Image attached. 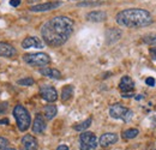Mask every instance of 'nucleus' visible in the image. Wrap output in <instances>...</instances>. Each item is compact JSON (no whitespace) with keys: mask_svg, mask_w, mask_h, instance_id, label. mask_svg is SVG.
Instances as JSON below:
<instances>
[{"mask_svg":"<svg viewBox=\"0 0 156 150\" xmlns=\"http://www.w3.org/2000/svg\"><path fill=\"white\" fill-rule=\"evenodd\" d=\"M75 22L66 16H57L47 20L41 28L43 41L51 47L64 45L73 33Z\"/></svg>","mask_w":156,"mask_h":150,"instance_id":"f257e3e1","label":"nucleus"},{"mask_svg":"<svg viewBox=\"0 0 156 150\" xmlns=\"http://www.w3.org/2000/svg\"><path fill=\"white\" fill-rule=\"evenodd\" d=\"M117 23L126 28H144L153 23V17L144 9H126L117 15Z\"/></svg>","mask_w":156,"mask_h":150,"instance_id":"f03ea898","label":"nucleus"},{"mask_svg":"<svg viewBox=\"0 0 156 150\" xmlns=\"http://www.w3.org/2000/svg\"><path fill=\"white\" fill-rule=\"evenodd\" d=\"M13 116L17 121V126H18L20 131H27L29 129L31 118L25 107H23L22 105H17L13 108Z\"/></svg>","mask_w":156,"mask_h":150,"instance_id":"7ed1b4c3","label":"nucleus"},{"mask_svg":"<svg viewBox=\"0 0 156 150\" xmlns=\"http://www.w3.org/2000/svg\"><path fill=\"white\" fill-rule=\"evenodd\" d=\"M23 60L30 66L43 67L51 62V58L46 53H29L23 56Z\"/></svg>","mask_w":156,"mask_h":150,"instance_id":"20e7f679","label":"nucleus"},{"mask_svg":"<svg viewBox=\"0 0 156 150\" xmlns=\"http://www.w3.org/2000/svg\"><path fill=\"white\" fill-rule=\"evenodd\" d=\"M109 115L113 119H121L125 123H129L132 119L133 113H132V111H130L127 107L117 103V105H113V106L109 107Z\"/></svg>","mask_w":156,"mask_h":150,"instance_id":"39448f33","label":"nucleus"},{"mask_svg":"<svg viewBox=\"0 0 156 150\" xmlns=\"http://www.w3.org/2000/svg\"><path fill=\"white\" fill-rule=\"evenodd\" d=\"M98 138L93 132L84 131L79 136V149L94 150L98 147Z\"/></svg>","mask_w":156,"mask_h":150,"instance_id":"423d86ee","label":"nucleus"},{"mask_svg":"<svg viewBox=\"0 0 156 150\" xmlns=\"http://www.w3.org/2000/svg\"><path fill=\"white\" fill-rule=\"evenodd\" d=\"M59 6H61V1H48V2H43V4H37L30 7V10L33 12H46V11H51V10H55Z\"/></svg>","mask_w":156,"mask_h":150,"instance_id":"0eeeda50","label":"nucleus"},{"mask_svg":"<svg viewBox=\"0 0 156 150\" xmlns=\"http://www.w3.org/2000/svg\"><path fill=\"white\" fill-rule=\"evenodd\" d=\"M40 95L43 100H46L47 102H54L58 98V93L55 90V88L49 87V85H44L40 89Z\"/></svg>","mask_w":156,"mask_h":150,"instance_id":"6e6552de","label":"nucleus"},{"mask_svg":"<svg viewBox=\"0 0 156 150\" xmlns=\"http://www.w3.org/2000/svg\"><path fill=\"white\" fill-rule=\"evenodd\" d=\"M119 88H120V90L122 91V94H125V93H132L133 89H135V82L132 80L131 77L124 76V77L120 79Z\"/></svg>","mask_w":156,"mask_h":150,"instance_id":"1a4fd4ad","label":"nucleus"},{"mask_svg":"<svg viewBox=\"0 0 156 150\" xmlns=\"http://www.w3.org/2000/svg\"><path fill=\"white\" fill-rule=\"evenodd\" d=\"M118 142V134L117 133H105L100 137L98 139V143L101 147L106 148V147H109V145H113Z\"/></svg>","mask_w":156,"mask_h":150,"instance_id":"9d476101","label":"nucleus"},{"mask_svg":"<svg viewBox=\"0 0 156 150\" xmlns=\"http://www.w3.org/2000/svg\"><path fill=\"white\" fill-rule=\"evenodd\" d=\"M22 47L28 49V48H42L43 47V43L39 38L36 36H29V38H24L23 42H22Z\"/></svg>","mask_w":156,"mask_h":150,"instance_id":"9b49d317","label":"nucleus"},{"mask_svg":"<svg viewBox=\"0 0 156 150\" xmlns=\"http://www.w3.org/2000/svg\"><path fill=\"white\" fill-rule=\"evenodd\" d=\"M17 54V51L13 46H11L10 43L6 42H0V56H5V58H11Z\"/></svg>","mask_w":156,"mask_h":150,"instance_id":"f8f14e48","label":"nucleus"},{"mask_svg":"<svg viewBox=\"0 0 156 150\" xmlns=\"http://www.w3.org/2000/svg\"><path fill=\"white\" fill-rule=\"evenodd\" d=\"M22 144L24 145V148L27 150H37L39 144L35 137H33L31 134H25L22 138Z\"/></svg>","mask_w":156,"mask_h":150,"instance_id":"ddd939ff","label":"nucleus"},{"mask_svg":"<svg viewBox=\"0 0 156 150\" xmlns=\"http://www.w3.org/2000/svg\"><path fill=\"white\" fill-rule=\"evenodd\" d=\"M121 34H122L121 30L117 29V28H112V29L107 30L106 31V41H107V43L111 45V43L117 42L118 40L121 38Z\"/></svg>","mask_w":156,"mask_h":150,"instance_id":"4468645a","label":"nucleus"},{"mask_svg":"<svg viewBox=\"0 0 156 150\" xmlns=\"http://www.w3.org/2000/svg\"><path fill=\"white\" fill-rule=\"evenodd\" d=\"M46 130V121L41 114H37L33 123V131L35 133H42Z\"/></svg>","mask_w":156,"mask_h":150,"instance_id":"2eb2a0df","label":"nucleus"},{"mask_svg":"<svg viewBox=\"0 0 156 150\" xmlns=\"http://www.w3.org/2000/svg\"><path fill=\"white\" fill-rule=\"evenodd\" d=\"M87 19L90 22H95V23H100L107 19V13L105 11H91L87 15Z\"/></svg>","mask_w":156,"mask_h":150,"instance_id":"dca6fc26","label":"nucleus"},{"mask_svg":"<svg viewBox=\"0 0 156 150\" xmlns=\"http://www.w3.org/2000/svg\"><path fill=\"white\" fill-rule=\"evenodd\" d=\"M40 73L44 77L48 78H53V79H60L61 78V73L60 71L55 70V69H51V67H43L40 70Z\"/></svg>","mask_w":156,"mask_h":150,"instance_id":"f3484780","label":"nucleus"},{"mask_svg":"<svg viewBox=\"0 0 156 150\" xmlns=\"http://www.w3.org/2000/svg\"><path fill=\"white\" fill-rule=\"evenodd\" d=\"M73 95V87L72 85H65L61 90V100L65 102V101H69Z\"/></svg>","mask_w":156,"mask_h":150,"instance_id":"a211bd4d","label":"nucleus"},{"mask_svg":"<svg viewBox=\"0 0 156 150\" xmlns=\"http://www.w3.org/2000/svg\"><path fill=\"white\" fill-rule=\"evenodd\" d=\"M57 113H58V109L54 105H48V106L44 107V116H46L47 120L53 119L57 115Z\"/></svg>","mask_w":156,"mask_h":150,"instance_id":"6ab92c4d","label":"nucleus"},{"mask_svg":"<svg viewBox=\"0 0 156 150\" xmlns=\"http://www.w3.org/2000/svg\"><path fill=\"white\" fill-rule=\"evenodd\" d=\"M91 118H88L87 120H84V121H80L79 124H77V125H75L73 126V130L75 131H85V130H88L89 127H90V125H91Z\"/></svg>","mask_w":156,"mask_h":150,"instance_id":"aec40b11","label":"nucleus"},{"mask_svg":"<svg viewBox=\"0 0 156 150\" xmlns=\"http://www.w3.org/2000/svg\"><path fill=\"white\" fill-rule=\"evenodd\" d=\"M138 133H139V131L137 129H129V130H125L122 132L121 136L124 139H132V138H136Z\"/></svg>","mask_w":156,"mask_h":150,"instance_id":"412c9836","label":"nucleus"},{"mask_svg":"<svg viewBox=\"0 0 156 150\" xmlns=\"http://www.w3.org/2000/svg\"><path fill=\"white\" fill-rule=\"evenodd\" d=\"M142 41L145 45H156V34H147L145 36H143Z\"/></svg>","mask_w":156,"mask_h":150,"instance_id":"4be33fe9","label":"nucleus"},{"mask_svg":"<svg viewBox=\"0 0 156 150\" xmlns=\"http://www.w3.org/2000/svg\"><path fill=\"white\" fill-rule=\"evenodd\" d=\"M17 83H18L20 85H24V87H30V85H33V84L35 83V80H34L33 78L28 77V78H22V79H20Z\"/></svg>","mask_w":156,"mask_h":150,"instance_id":"5701e85b","label":"nucleus"},{"mask_svg":"<svg viewBox=\"0 0 156 150\" xmlns=\"http://www.w3.org/2000/svg\"><path fill=\"white\" fill-rule=\"evenodd\" d=\"M98 4H101L100 1H90V2H88V1H83V2H79L78 4V6L79 7H87V6H91V5H98Z\"/></svg>","mask_w":156,"mask_h":150,"instance_id":"b1692460","label":"nucleus"},{"mask_svg":"<svg viewBox=\"0 0 156 150\" xmlns=\"http://www.w3.org/2000/svg\"><path fill=\"white\" fill-rule=\"evenodd\" d=\"M7 108H9L7 102H1L0 103V114H5L7 112Z\"/></svg>","mask_w":156,"mask_h":150,"instance_id":"393cba45","label":"nucleus"},{"mask_svg":"<svg viewBox=\"0 0 156 150\" xmlns=\"http://www.w3.org/2000/svg\"><path fill=\"white\" fill-rule=\"evenodd\" d=\"M7 144H9V141L4 137H0V150L5 149L7 147Z\"/></svg>","mask_w":156,"mask_h":150,"instance_id":"a878e982","label":"nucleus"},{"mask_svg":"<svg viewBox=\"0 0 156 150\" xmlns=\"http://www.w3.org/2000/svg\"><path fill=\"white\" fill-rule=\"evenodd\" d=\"M145 83H147L149 87H155V78H153V77H148V78L145 79Z\"/></svg>","mask_w":156,"mask_h":150,"instance_id":"bb28decb","label":"nucleus"},{"mask_svg":"<svg viewBox=\"0 0 156 150\" xmlns=\"http://www.w3.org/2000/svg\"><path fill=\"white\" fill-rule=\"evenodd\" d=\"M10 4H11V6L17 7V6L20 4V0H11V1H10Z\"/></svg>","mask_w":156,"mask_h":150,"instance_id":"cd10ccee","label":"nucleus"},{"mask_svg":"<svg viewBox=\"0 0 156 150\" xmlns=\"http://www.w3.org/2000/svg\"><path fill=\"white\" fill-rule=\"evenodd\" d=\"M150 54H151V56H153L154 59H156V47L150 48Z\"/></svg>","mask_w":156,"mask_h":150,"instance_id":"c85d7f7f","label":"nucleus"},{"mask_svg":"<svg viewBox=\"0 0 156 150\" xmlns=\"http://www.w3.org/2000/svg\"><path fill=\"white\" fill-rule=\"evenodd\" d=\"M57 150H70V149H69V147H67V145L62 144V145H59L58 148H57Z\"/></svg>","mask_w":156,"mask_h":150,"instance_id":"c756f323","label":"nucleus"},{"mask_svg":"<svg viewBox=\"0 0 156 150\" xmlns=\"http://www.w3.org/2000/svg\"><path fill=\"white\" fill-rule=\"evenodd\" d=\"M0 124H5V125H7V124H9V119H0Z\"/></svg>","mask_w":156,"mask_h":150,"instance_id":"7c9ffc66","label":"nucleus"},{"mask_svg":"<svg viewBox=\"0 0 156 150\" xmlns=\"http://www.w3.org/2000/svg\"><path fill=\"white\" fill-rule=\"evenodd\" d=\"M137 100H140V98H143V96H140V95H138V96H136Z\"/></svg>","mask_w":156,"mask_h":150,"instance_id":"2f4dec72","label":"nucleus"},{"mask_svg":"<svg viewBox=\"0 0 156 150\" xmlns=\"http://www.w3.org/2000/svg\"><path fill=\"white\" fill-rule=\"evenodd\" d=\"M4 150H16V149H13V148H5Z\"/></svg>","mask_w":156,"mask_h":150,"instance_id":"473e14b6","label":"nucleus"},{"mask_svg":"<svg viewBox=\"0 0 156 150\" xmlns=\"http://www.w3.org/2000/svg\"><path fill=\"white\" fill-rule=\"evenodd\" d=\"M23 150H27V149H23Z\"/></svg>","mask_w":156,"mask_h":150,"instance_id":"72a5a7b5","label":"nucleus"}]
</instances>
